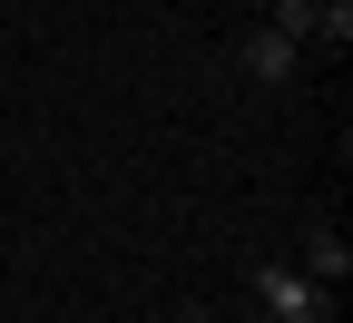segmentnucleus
Wrapping results in <instances>:
<instances>
[{"instance_id":"f257e3e1","label":"nucleus","mask_w":353,"mask_h":323,"mask_svg":"<svg viewBox=\"0 0 353 323\" xmlns=\"http://www.w3.org/2000/svg\"><path fill=\"white\" fill-rule=\"evenodd\" d=\"M255 304H265V323H324L334 313V294L304 264H255Z\"/></svg>"},{"instance_id":"f03ea898","label":"nucleus","mask_w":353,"mask_h":323,"mask_svg":"<svg viewBox=\"0 0 353 323\" xmlns=\"http://www.w3.org/2000/svg\"><path fill=\"white\" fill-rule=\"evenodd\" d=\"M236 59H245V79H265V88H294V79H304V39H285V30H265V20H255Z\"/></svg>"},{"instance_id":"7ed1b4c3","label":"nucleus","mask_w":353,"mask_h":323,"mask_svg":"<svg viewBox=\"0 0 353 323\" xmlns=\"http://www.w3.org/2000/svg\"><path fill=\"white\" fill-rule=\"evenodd\" d=\"M294 264H304V274H314V284L334 294V284H343V274H353V245L334 236V225H304V245H294Z\"/></svg>"},{"instance_id":"20e7f679","label":"nucleus","mask_w":353,"mask_h":323,"mask_svg":"<svg viewBox=\"0 0 353 323\" xmlns=\"http://www.w3.org/2000/svg\"><path fill=\"white\" fill-rule=\"evenodd\" d=\"M314 20H324V0H275V10H265V30L304 39V50H314Z\"/></svg>"},{"instance_id":"39448f33","label":"nucleus","mask_w":353,"mask_h":323,"mask_svg":"<svg viewBox=\"0 0 353 323\" xmlns=\"http://www.w3.org/2000/svg\"><path fill=\"white\" fill-rule=\"evenodd\" d=\"M176 323H216V313H176Z\"/></svg>"}]
</instances>
